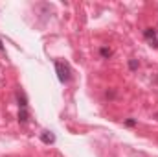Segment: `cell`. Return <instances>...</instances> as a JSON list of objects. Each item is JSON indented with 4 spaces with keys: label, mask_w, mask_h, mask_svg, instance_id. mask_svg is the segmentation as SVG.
Returning <instances> with one entry per match:
<instances>
[{
    "label": "cell",
    "mask_w": 158,
    "mask_h": 157,
    "mask_svg": "<svg viewBox=\"0 0 158 157\" xmlns=\"http://www.w3.org/2000/svg\"><path fill=\"white\" fill-rule=\"evenodd\" d=\"M55 72H57V78L61 83H68L72 78V70H70V65L66 61L55 59Z\"/></svg>",
    "instance_id": "6da1fadb"
},
{
    "label": "cell",
    "mask_w": 158,
    "mask_h": 157,
    "mask_svg": "<svg viewBox=\"0 0 158 157\" xmlns=\"http://www.w3.org/2000/svg\"><path fill=\"white\" fill-rule=\"evenodd\" d=\"M143 37L151 43V46L158 48V32L155 30V28H147V30H143Z\"/></svg>",
    "instance_id": "7a4b0ae2"
},
{
    "label": "cell",
    "mask_w": 158,
    "mask_h": 157,
    "mask_svg": "<svg viewBox=\"0 0 158 157\" xmlns=\"http://www.w3.org/2000/svg\"><path fill=\"white\" fill-rule=\"evenodd\" d=\"M17 102H19V109H28V100L22 91H17Z\"/></svg>",
    "instance_id": "3957f363"
},
{
    "label": "cell",
    "mask_w": 158,
    "mask_h": 157,
    "mask_svg": "<svg viewBox=\"0 0 158 157\" xmlns=\"http://www.w3.org/2000/svg\"><path fill=\"white\" fill-rule=\"evenodd\" d=\"M40 141H42L44 144H53V142H55V135H53L52 131H42V133H40Z\"/></svg>",
    "instance_id": "277c9868"
},
{
    "label": "cell",
    "mask_w": 158,
    "mask_h": 157,
    "mask_svg": "<svg viewBox=\"0 0 158 157\" xmlns=\"http://www.w3.org/2000/svg\"><path fill=\"white\" fill-rule=\"evenodd\" d=\"M28 120H30L28 109H19V122H20V124H28Z\"/></svg>",
    "instance_id": "5b68a950"
},
{
    "label": "cell",
    "mask_w": 158,
    "mask_h": 157,
    "mask_svg": "<svg viewBox=\"0 0 158 157\" xmlns=\"http://www.w3.org/2000/svg\"><path fill=\"white\" fill-rule=\"evenodd\" d=\"M99 56H101L103 59H109V57L112 56V50H110L109 46H101V48H99Z\"/></svg>",
    "instance_id": "8992f818"
},
{
    "label": "cell",
    "mask_w": 158,
    "mask_h": 157,
    "mask_svg": "<svg viewBox=\"0 0 158 157\" xmlns=\"http://www.w3.org/2000/svg\"><path fill=\"white\" fill-rule=\"evenodd\" d=\"M129 67H131V70H136V69L140 67V63H138L136 59H131V61H129Z\"/></svg>",
    "instance_id": "52a82bcc"
},
{
    "label": "cell",
    "mask_w": 158,
    "mask_h": 157,
    "mask_svg": "<svg viewBox=\"0 0 158 157\" xmlns=\"http://www.w3.org/2000/svg\"><path fill=\"white\" fill-rule=\"evenodd\" d=\"M125 126H129V128H134V126H136V120L129 118V120H125Z\"/></svg>",
    "instance_id": "ba28073f"
},
{
    "label": "cell",
    "mask_w": 158,
    "mask_h": 157,
    "mask_svg": "<svg viewBox=\"0 0 158 157\" xmlns=\"http://www.w3.org/2000/svg\"><path fill=\"white\" fill-rule=\"evenodd\" d=\"M0 50H4V44H2V41H0Z\"/></svg>",
    "instance_id": "9c48e42d"
}]
</instances>
